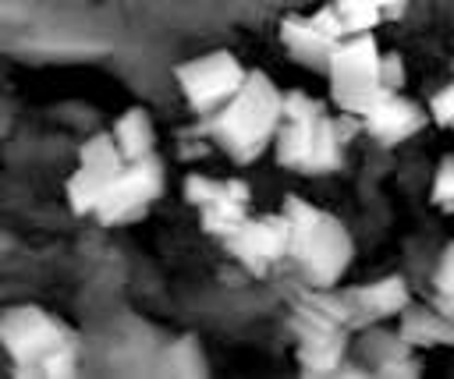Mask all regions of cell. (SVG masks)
<instances>
[{"mask_svg":"<svg viewBox=\"0 0 454 379\" xmlns=\"http://www.w3.org/2000/svg\"><path fill=\"white\" fill-rule=\"evenodd\" d=\"M362 128L351 113H330L323 99L309 96L305 89L284 92V113L273 138V156L284 170L301 177H323L344 166V149Z\"/></svg>","mask_w":454,"mask_h":379,"instance_id":"obj_1","label":"cell"},{"mask_svg":"<svg viewBox=\"0 0 454 379\" xmlns=\"http://www.w3.org/2000/svg\"><path fill=\"white\" fill-rule=\"evenodd\" d=\"M0 347L11 372L21 379H71L78 375L82 340L71 322L43 305H11L0 312Z\"/></svg>","mask_w":454,"mask_h":379,"instance_id":"obj_2","label":"cell"},{"mask_svg":"<svg viewBox=\"0 0 454 379\" xmlns=\"http://www.w3.org/2000/svg\"><path fill=\"white\" fill-rule=\"evenodd\" d=\"M284 113V89L266 71H248L241 89L209 117H202V131L227 152L231 163H255L277 138Z\"/></svg>","mask_w":454,"mask_h":379,"instance_id":"obj_3","label":"cell"},{"mask_svg":"<svg viewBox=\"0 0 454 379\" xmlns=\"http://www.w3.org/2000/svg\"><path fill=\"white\" fill-rule=\"evenodd\" d=\"M280 213L291 227V248L287 259L294 262L305 287H337L355 259V237L351 230L316 202L301 195H287Z\"/></svg>","mask_w":454,"mask_h":379,"instance_id":"obj_4","label":"cell"},{"mask_svg":"<svg viewBox=\"0 0 454 379\" xmlns=\"http://www.w3.org/2000/svg\"><path fill=\"white\" fill-rule=\"evenodd\" d=\"M380 64H383V50L376 43V32H355L344 35L337 43V50L326 60V85H330V103L340 113L362 117L383 89L380 78Z\"/></svg>","mask_w":454,"mask_h":379,"instance_id":"obj_5","label":"cell"},{"mask_svg":"<svg viewBox=\"0 0 454 379\" xmlns=\"http://www.w3.org/2000/svg\"><path fill=\"white\" fill-rule=\"evenodd\" d=\"M167 191V166L160 159V152H149L142 159H128L117 177L110 181V188L103 191V198L92 209V220L99 227H128L138 223Z\"/></svg>","mask_w":454,"mask_h":379,"instance_id":"obj_6","label":"cell"},{"mask_svg":"<svg viewBox=\"0 0 454 379\" xmlns=\"http://www.w3.org/2000/svg\"><path fill=\"white\" fill-rule=\"evenodd\" d=\"M245 74L248 67L231 50H209L174 67V81L195 117H209L213 110H220L241 89Z\"/></svg>","mask_w":454,"mask_h":379,"instance_id":"obj_7","label":"cell"},{"mask_svg":"<svg viewBox=\"0 0 454 379\" xmlns=\"http://www.w3.org/2000/svg\"><path fill=\"white\" fill-rule=\"evenodd\" d=\"M184 202L195 205L199 227L209 237H227L238 230L252 213V188L241 177H209V174H188L181 181Z\"/></svg>","mask_w":454,"mask_h":379,"instance_id":"obj_8","label":"cell"},{"mask_svg":"<svg viewBox=\"0 0 454 379\" xmlns=\"http://www.w3.org/2000/svg\"><path fill=\"white\" fill-rule=\"evenodd\" d=\"M124 166V156L114 142L110 131H96L78 145V163L64 184L67 205L78 216H92L96 202L103 198V191L110 188V181L117 177V170Z\"/></svg>","mask_w":454,"mask_h":379,"instance_id":"obj_9","label":"cell"},{"mask_svg":"<svg viewBox=\"0 0 454 379\" xmlns=\"http://www.w3.org/2000/svg\"><path fill=\"white\" fill-rule=\"evenodd\" d=\"M277 35H280V46L287 50L291 60H298L312 71H326L330 53L337 50V43L348 32H344L333 4H323L309 14H284Z\"/></svg>","mask_w":454,"mask_h":379,"instance_id":"obj_10","label":"cell"},{"mask_svg":"<svg viewBox=\"0 0 454 379\" xmlns=\"http://www.w3.org/2000/svg\"><path fill=\"white\" fill-rule=\"evenodd\" d=\"M223 248L252 276H266L277 262L287 259V248H291L287 216L284 213H262V216H252L248 213V220L223 237Z\"/></svg>","mask_w":454,"mask_h":379,"instance_id":"obj_11","label":"cell"},{"mask_svg":"<svg viewBox=\"0 0 454 379\" xmlns=\"http://www.w3.org/2000/svg\"><path fill=\"white\" fill-rule=\"evenodd\" d=\"M358 120H362V131H365L376 145L394 149V145L415 138V135L429 124V110L419 106L411 96H404V89H401V92H390V89H387V92L376 96V103H372Z\"/></svg>","mask_w":454,"mask_h":379,"instance_id":"obj_12","label":"cell"},{"mask_svg":"<svg viewBox=\"0 0 454 379\" xmlns=\"http://www.w3.org/2000/svg\"><path fill=\"white\" fill-rule=\"evenodd\" d=\"M355 358L362 361V368L369 375H380V379H404V375L415 379V375H422V365L415 361V347L397 329H383L380 322L358 329Z\"/></svg>","mask_w":454,"mask_h":379,"instance_id":"obj_13","label":"cell"},{"mask_svg":"<svg viewBox=\"0 0 454 379\" xmlns=\"http://www.w3.org/2000/svg\"><path fill=\"white\" fill-rule=\"evenodd\" d=\"M348 298V308H351V329H365V326H376L383 319H397V312L411 301L408 294V283L404 276L390 273V276H380L372 283H358V287H348L344 290Z\"/></svg>","mask_w":454,"mask_h":379,"instance_id":"obj_14","label":"cell"},{"mask_svg":"<svg viewBox=\"0 0 454 379\" xmlns=\"http://www.w3.org/2000/svg\"><path fill=\"white\" fill-rule=\"evenodd\" d=\"M348 344L351 329H312L294 336V361L298 372L309 379L337 375V368L348 361Z\"/></svg>","mask_w":454,"mask_h":379,"instance_id":"obj_15","label":"cell"},{"mask_svg":"<svg viewBox=\"0 0 454 379\" xmlns=\"http://www.w3.org/2000/svg\"><path fill=\"white\" fill-rule=\"evenodd\" d=\"M397 333L411 347H454V319L433 301H408L397 312Z\"/></svg>","mask_w":454,"mask_h":379,"instance_id":"obj_16","label":"cell"},{"mask_svg":"<svg viewBox=\"0 0 454 379\" xmlns=\"http://www.w3.org/2000/svg\"><path fill=\"white\" fill-rule=\"evenodd\" d=\"M110 135H114V142H117L124 163L156 152V124H153V117H149L145 106H128V110L114 120Z\"/></svg>","mask_w":454,"mask_h":379,"instance_id":"obj_17","label":"cell"},{"mask_svg":"<svg viewBox=\"0 0 454 379\" xmlns=\"http://www.w3.org/2000/svg\"><path fill=\"white\" fill-rule=\"evenodd\" d=\"M344 32L355 35V32H376L380 21L387 14H397L404 11L408 4H419V0H330Z\"/></svg>","mask_w":454,"mask_h":379,"instance_id":"obj_18","label":"cell"},{"mask_svg":"<svg viewBox=\"0 0 454 379\" xmlns=\"http://www.w3.org/2000/svg\"><path fill=\"white\" fill-rule=\"evenodd\" d=\"M429 198H433V205L454 213V152L440 159L436 177H433V188H429Z\"/></svg>","mask_w":454,"mask_h":379,"instance_id":"obj_19","label":"cell"},{"mask_svg":"<svg viewBox=\"0 0 454 379\" xmlns=\"http://www.w3.org/2000/svg\"><path fill=\"white\" fill-rule=\"evenodd\" d=\"M426 110H429V120L436 128H447L450 131V124H454V81H447L440 92H433V99L426 103Z\"/></svg>","mask_w":454,"mask_h":379,"instance_id":"obj_20","label":"cell"},{"mask_svg":"<svg viewBox=\"0 0 454 379\" xmlns=\"http://www.w3.org/2000/svg\"><path fill=\"white\" fill-rule=\"evenodd\" d=\"M380 78H383V89L401 92V89H404V78H408V71H404V57L394 53V50H387V53H383V64H380Z\"/></svg>","mask_w":454,"mask_h":379,"instance_id":"obj_21","label":"cell"},{"mask_svg":"<svg viewBox=\"0 0 454 379\" xmlns=\"http://www.w3.org/2000/svg\"><path fill=\"white\" fill-rule=\"evenodd\" d=\"M433 290L436 294H454V241H447L436 269H433Z\"/></svg>","mask_w":454,"mask_h":379,"instance_id":"obj_22","label":"cell"},{"mask_svg":"<svg viewBox=\"0 0 454 379\" xmlns=\"http://www.w3.org/2000/svg\"><path fill=\"white\" fill-rule=\"evenodd\" d=\"M433 305H436L443 315H450V319H454V294H433Z\"/></svg>","mask_w":454,"mask_h":379,"instance_id":"obj_23","label":"cell"},{"mask_svg":"<svg viewBox=\"0 0 454 379\" xmlns=\"http://www.w3.org/2000/svg\"><path fill=\"white\" fill-rule=\"evenodd\" d=\"M450 131H454V124H450Z\"/></svg>","mask_w":454,"mask_h":379,"instance_id":"obj_24","label":"cell"}]
</instances>
